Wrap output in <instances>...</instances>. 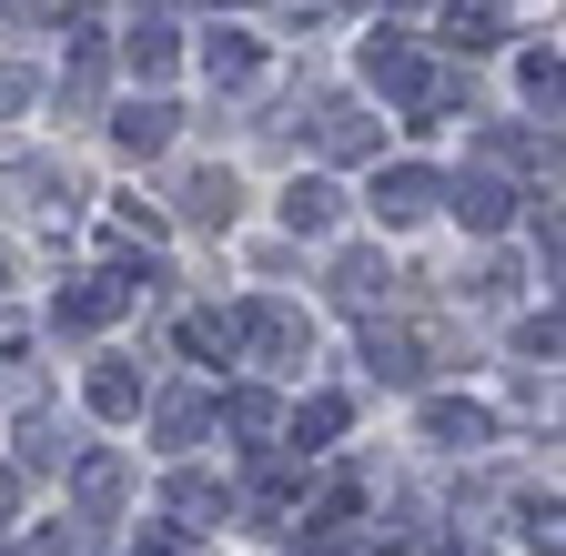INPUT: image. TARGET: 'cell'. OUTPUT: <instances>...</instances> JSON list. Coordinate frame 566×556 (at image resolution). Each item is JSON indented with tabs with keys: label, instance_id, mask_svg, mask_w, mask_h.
I'll use <instances>...</instances> for the list:
<instances>
[{
	"label": "cell",
	"instance_id": "1",
	"mask_svg": "<svg viewBox=\"0 0 566 556\" xmlns=\"http://www.w3.org/2000/svg\"><path fill=\"white\" fill-rule=\"evenodd\" d=\"M446 202V182L424 172V162H395V172H375V223H424Z\"/></svg>",
	"mask_w": 566,
	"mask_h": 556
},
{
	"label": "cell",
	"instance_id": "2",
	"mask_svg": "<svg viewBox=\"0 0 566 556\" xmlns=\"http://www.w3.org/2000/svg\"><path fill=\"white\" fill-rule=\"evenodd\" d=\"M122 304H132V273H92V284H71V294H61L51 314H61L71 334H92V324H112Z\"/></svg>",
	"mask_w": 566,
	"mask_h": 556
},
{
	"label": "cell",
	"instance_id": "3",
	"mask_svg": "<svg viewBox=\"0 0 566 556\" xmlns=\"http://www.w3.org/2000/svg\"><path fill=\"white\" fill-rule=\"evenodd\" d=\"M365 72H375V92H395V102H436V82H424V61L385 31V41H365Z\"/></svg>",
	"mask_w": 566,
	"mask_h": 556
},
{
	"label": "cell",
	"instance_id": "4",
	"mask_svg": "<svg viewBox=\"0 0 566 556\" xmlns=\"http://www.w3.org/2000/svg\"><path fill=\"white\" fill-rule=\"evenodd\" d=\"M202 72H212V92H243V82L263 72V51H253L243 31H212V51H202Z\"/></svg>",
	"mask_w": 566,
	"mask_h": 556
},
{
	"label": "cell",
	"instance_id": "5",
	"mask_svg": "<svg viewBox=\"0 0 566 556\" xmlns=\"http://www.w3.org/2000/svg\"><path fill=\"white\" fill-rule=\"evenodd\" d=\"M172 122H182L172 102H132L112 132H122V153H163V143H172Z\"/></svg>",
	"mask_w": 566,
	"mask_h": 556
},
{
	"label": "cell",
	"instance_id": "6",
	"mask_svg": "<svg viewBox=\"0 0 566 556\" xmlns=\"http://www.w3.org/2000/svg\"><path fill=\"white\" fill-rule=\"evenodd\" d=\"M365 355H375L385 385H415V375H424V344H415V334H385V324H375V334H365Z\"/></svg>",
	"mask_w": 566,
	"mask_h": 556
},
{
	"label": "cell",
	"instance_id": "7",
	"mask_svg": "<svg viewBox=\"0 0 566 556\" xmlns=\"http://www.w3.org/2000/svg\"><path fill=\"white\" fill-rule=\"evenodd\" d=\"M233 344H243V324H233V314H192V324H182V355H202V365H223Z\"/></svg>",
	"mask_w": 566,
	"mask_h": 556
},
{
	"label": "cell",
	"instance_id": "8",
	"mask_svg": "<svg viewBox=\"0 0 566 556\" xmlns=\"http://www.w3.org/2000/svg\"><path fill=\"white\" fill-rule=\"evenodd\" d=\"M324 153H334V162H354V153H375V122L354 112V102H334V112H324Z\"/></svg>",
	"mask_w": 566,
	"mask_h": 556
},
{
	"label": "cell",
	"instance_id": "9",
	"mask_svg": "<svg viewBox=\"0 0 566 556\" xmlns=\"http://www.w3.org/2000/svg\"><path fill=\"white\" fill-rule=\"evenodd\" d=\"M506 202H516V192H506V182H485V172H475V182H455V213H465L475 233H495V223H506Z\"/></svg>",
	"mask_w": 566,
	"mask_h": 556
},
{
	"label": "cell",
	"instance_id": "10",
	"mask_svg": "<svg viewBox=\"0 0 566 556\" xmlns=\"http://www.w3.org/2000/svg\"><path fill=\"white\" fill-rule=\"evenodd\" d=\"M283 223H294V233H324L334 223V182H294V192H283Z\"/></svg>",
	"mask_w": 566,
	"mask_h": 556
},
{
	"label": "cell",
	"instance_id": "11",
	"mask_svg": "<svg viewBox=\"0 0 566 556\" xmlns=\"http://www.w3.org/2000/svg\"><path fill=\"white\" fill-rule=\"evenodd\" d=\"M334 294H344V304H375V294H385V263H375V253H344V263H334Z\"/></svg>",
	"mask_w": 566,
	"mask_h": 556
},
{
	"label": "cell",
	"instance_id": "12",
	"mask_svg": "<svg viewBox=\"0 0 566 556\" xmlns=\"http://www.w3.org/2000/svg\"><path fill=\"white\" fill-rule=\"evenodd\" d=\"M424 436H436V445H485V415L475 405H436V415H424Z\"/></svg>",
	"mask_w": 566,
	"mask_h": 556
},
{
	"label": "cell",
	"instance_id": "13",
	"mask_svg": "<svg viewBox=\"0 0 566 556\" xmlns=\"http://www.w3.org/2000/svg\"><path fill=\"white\" fill-rule=\"evenodd\" d=\"M122 51H132V72H172V21H142Z\"/></svg>",
	"mask_w": 566,
	"mask_h": 556
},
{
	"label": "cell",
	"instance_id": "14",
	"mask_svg": "<svg viewBox=\"0 0 566 556\" xmlns=\"http://www.w3.org/2000/svg\"><path fill=\"white\" fill-rule=\"evenodd\" d=\"M182 202H192V213H202V223H233V172H202V182H192Z\"/></svg>",
	"mask_w": 566,
	"mask_h": 556
},
{
	"label": "cell",
	"instance_id": "15",
	"mask_svg": "<svg viewBox=\"0 0 566 556\" xmlns=\"http://www.w3.org/2000/svg\"><path fill=\"white\" fill-rule=\"evenodd\" d=\"M92 405H102V415H132V405H142V385H132L122 365H102V375H92Z\"/></svg>",
	"mask_w": 566,
	"mask_h": 556
},
{
	"label": "cell",
	"instance_id": "16",
	"mask_svg": "<svg viewBox=\"0 0 566 556\" xmlns=\"http://www.w3.org/2000/svg\"><path fill=\"white\" fill-rule=\"evenodd\" d=\"M112 496H122V465H112V455H92V465H82V506H92V516H102V506H112Z\"/></svg>",
	"mask_w": 566,
	"mask_h": 556
},
{
	"label": "cell",
	"instance_id": "17",
	"mask_svg": "<svg viewBox=\"0 0 566 556\" xmlns=\"http://www.w3.org/2000/svg\"><path fill=\"white\" fill-rule=\"evenodd\" d=\"M334 426H344V405H334V395H324V405H304V415H294V436H304V445H324V436H334Z\"/></svg>",
	"mask_w": 566,
	"mask_h": 556
},
{
	"label": "cell",
	"instance_id": "18",
	"mask_svg": "<svg viewBox=\"0 0 566 556\" xmlns=\"http://www.w3.org/2000/svg\"><path fill=\"white\" fill-rule=\"evenodd\" d=\"M526 102H546V112H556V51H536V61H526Z\"/></svg>",
	"mask_w": 566,
	"mask_h": 556
},
{
	"label": "cell",
	"instance_id": "19",
	"mask_svg": "<svg viewBox=\"0 0 566 556\" xmlns=\"http://www.w3.org/2000/svg\"><path fill=\"white\" fill-rule=\"evenodd\" d=\"M455 41L465 51H495V11H455Z\"/></svg>",
	"mask_w": 566,
	"mask_h": 556
},
{
	"label": "cell",
	"instance_id": "20",
	"mask_svg": "<svg viewBox=\"0 0 566 556\" xmlns=\"http://www.w3.org/2000/svg\"><path fill=\"white\" fill-rule=\"evenodd\" d=\"M31 102V72H0V112H21Z\"/></svg>",
	"mask_w": 566,
	"mask_h": 556
},
{
	"label": "cell",
	"instance_id": "21",
	"mask_svg": "<svg viewBox=\"0 0 566 556\" xmlns=\"http://www.w3.org/2000/svg\"><path fill=\"white\" fill-rule=\"evenodd\" d=\"M0 506H11V475H0Z\"/></svg>",
	"mask_w": 566,
	"mask_h": 556
},
{
	"label": "cell",
	"instance_id": "22",
	"mask_svg": "<svg viewBox=\"0 0 566 556\" xmlns=\"http://www.w3.org/2000/svg\"><path fill=\"white\" fill-rule=\"evenodd\" d=\"M395 11H424V0H395Z\"/></svg>",
	"mask_w": 566,
	"mask_h": 556
},
{
	"label": "cell",
	"instance_id": "23",
	"mask_svg": "<svg viewBox=\"0 0 566 556\" xmlns=\"http://www.w3.org/2000/svg\"><path fill=\"white\" fill-rule=\"evenodd\" d=\"M0 556H11V546H0Z\"/></svg>",
	"mask_w": 566,
	"mask_h": 556
}]
</instances>
